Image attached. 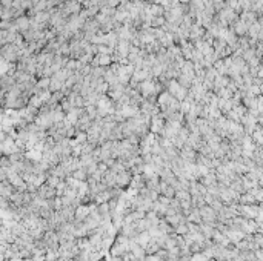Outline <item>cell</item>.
Instances as JSON below:
<instances>
[{"label": "cell", "mask_w": 263, "mask_h": 261, "mask_svg": "<svg viewBox=\"0 0 263 261\" xmlns=\"http://www.w3.org/2000/svg\"><path fill=\"white\" fill-rule=\"evenodd\" d=\"M119 52L122 54V57H126V54H128V43H126V42H120V45H119Z\"/></svg>", "instance_id": "5"}, {"label": "cell", "mask_w": 263, "mask_h": 261, "mask_svg": "<svg viewBox=\"0 0 263 261\" xmlns=\"http://www.w3.org/2000/svg\"><path fill=\"white\" fill-rule=\"evenodd\" d=\"M16 26H17V28H19L22 32H25L26 29H28V26H29V20H28V19H25V17H22V19L17 20Z\"/></svg>", "instance_id": "2"}, {"label": "cell", "mask_w": 263, "mask_h": 261, "mask_svg": "<svg viewBox=\"0 0 263 261\" xmlns=\"http://www.w3.org/2000/svg\"><path fill=\"white\" fill-rule=\"evenodd\" d=\"M151 12H152V14H162V8L160 6H152L151 8Z\"/></svg>", "instance_id": "6"}, {"label": "cell", "mask_w": 263, "mask_h": 261, "mask_svg": "<svg viewBox=\"0 0 263 261\" xmlns=\"http://www.w3.org/2000/svg\"><path fill=\"white\" fill-rule=\"evenodd\" d=\"M117 183L122 186V184H128L129 183V177L128 174H120V175H117Z\"/></svg>", "instance_id": "4"}, {"label": "cell", "mask_w": 263, "mask_h": 261, "mask_svg": "<svg viewBox=\"0 0 263 261\" xmlns=\"http://www.w3.org/2000/svg\"><path fill=\"white\" fill-rule=\"evenodd\" d=\"M142 89H143V94L145 95H151L154 92V83L149 82V80H145L143 85H142Z\"/></svg>", "instance_id": "1"}, {"label": "cell", "mask_w": 263, "mask_h": 261, "mask_svg": "<svg viewBox=\"0 0 263 261\" xmlns=\"http://www.w3.org/2000/svg\"><path fill=\"white\" fill-rule=\"evenodd\" d=\"M88 212H89V209L85 207V206H82V207L75 212V217H77L78 220H82V218H85V215H88Z\"/></svg>", "instance_id": "3"}]
</instances>
